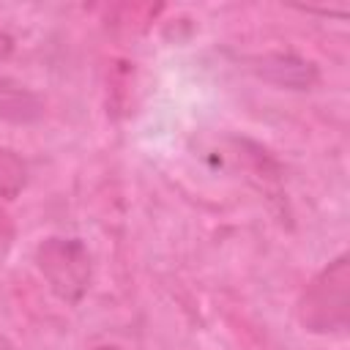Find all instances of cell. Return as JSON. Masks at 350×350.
I'll list each match as a JSON object with an SVG mask.
<instances>
[{
    "mask_svg": "<svg viewBox=\"0 0 350 350\" xmlns=\"http://www.w3.org/2000/svg\"><path fill=\"white\" fill-rule=\"evenodd\" d=\"M298 323L309 334L342 336L350 328V257L339 254L323 265L298 298Z\"/></svg>",
    "mask_w": 350,
    "mask_h": 350,
    "instance_id": "1",
    "label": "cell"
},
{
    "mask_svg": "<svg viewBox=\"0 0 350 350\" xmlns=\"http://www.w3.org/2000/svg\"><path fill=\"white\" fill-rule=\"evenodd\" d=\"M44 115V101L16 85V82H8L0 77V118L3 120H11V123H33Z\"/></svg>",
    "mask_w": 350,
    "mask_h": 350,
    "instance_id": "4",
    "label": "cell"
},
{
    "mask_svg": "<svg viewBox=\"0 0 350 350\" xmlns=\"http://www.w3.org/2000/svg\"><path fill=\"white\" fill-rule=\"evenodd\" d=\"M33 262L38 273L44 276L46 287L63 301V304H79L85 293L90 290L93 279V262L90 252L79 238L68 235H49L36 246Z\"/></svg>",
    "mask_w": 350,
    "mask_h": 350,
    "instance_id": "2",
    "label": "cell"
},
{
    "mask_svg": "<svg viewBox=\"0 0 350 350\" xmlns=\"http://www.w3.org/2000/svg\"><path fill=\"white\" fill-rule=\"evenodd\" d=\"M11 52H14V38H11L8 33H3V30H0V60L11 57Z\"/></svg>",
    "mask_w": 350,
    "mask_h": 350,
    "instance_id": "6",
    "label": "cell"
},
{
    "mask_svg": "<svg viewBox=\"0 0 350 350\" xmlns=\"http://www.w3.org/2000/svg\"><path fill=\"white\" fill-rule=\"evenodd\" d=\"M260 79L282 90H312L320 79V71L312 60L295 52H265L249 66Z\"/></svg>",
    "mask_w": 350,
    "mask_h": 350,
    "instance_id": "3",
    "label": "cell"
},
{
    "mask_svg": "<svg viewBox=\"0 0 350 350\" xmlns=\"http://www.w3.org/2000/svg\"><path fill=\"white\" fill-rule=\"evenodd\" d=\"M25 186V161L8 150V148H0V197L11 200L22 191Z\"/></svg>",
    "mask_w": 350,
    "mask_h": 350,
    "instance_id": "5",
    "label": "cell"
},
{
    "mask_svg": "<svg viewBox=\"0 0 350 350\" xmlns=\"http://www.w3.org/2000/svg\"><path fill=\"white\" fill-rule=\"evenodd\" d=\"M96 350H118V347H109V345H104V347H96Z\"/></svg>",
    "mask_w": 350,
    "mask_h": 350,
    "instance_id": "7",
    "label": "cell"
}]
</instances>
